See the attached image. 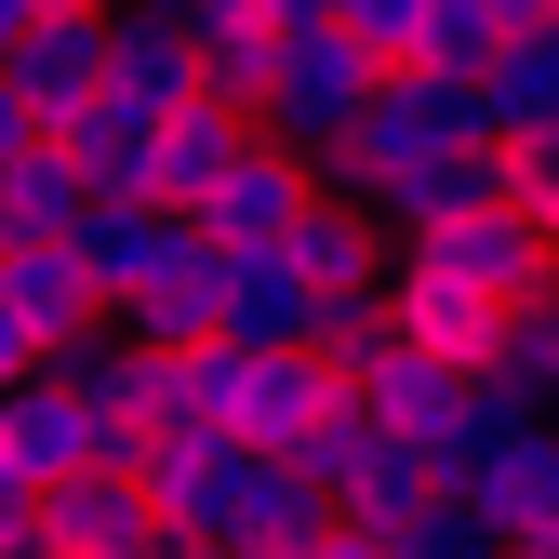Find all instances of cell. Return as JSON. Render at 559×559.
I'll return each mask as SVG.
<instances>
[{
  "label": "cell",
  "mask_w": 559,
  "mask_h": 559,
  "mask_svg": "<svg viewBox=\"0 0 559 559\" xmlns=\"http://www.w3.org/2000/svg\"><path fill=\"white\" fill-rule=\"evenodd\" d=\"M453 147H493V133H479V81H440V67H400V81L373 94V120H360V133H346V147L320 160V187L373 214L386 187H413V174H427V160H453Z\"/></svg>",
  "instance_id": "6da1fadb"
},
{
  "label": "cell",
  "mask_w": 559,
  "mask_h": 559,
  "mask_svg": "<svg viewBox=\"0 0 559 559\" xmlns=\"http://www.w3.org/2000/svg\"><path fill=\"white\" fill-rule=\"evenodd\" d=\"M294 466L333 493V520H413L427 493H453L440 453H427V440H400V427H373V400H360V386H346V413H333V427H320Z\"/></svg>",
  "instance_id": "7a4b0ae2"
},
{
  "label": "cell",
  "mask_w": 559,
  "mask_h": 559,
  "mask_svg": "<svg viewBox=\"0 0 559 559\" xmlns=\"http://www.w3.org/2000/svg\"><path fill=\"white\" fill-rule=\"evenodd\" d=\"M373 94H386V67L346 40V27H307V40H280V94H266V133L280 147H307V160H333L346 133L373 120Z\"/></svg>",
  "instance_id": "3957f363"
},
{
  "label": "cell",
  "mask_w": 559,
  "mask_h": 559,
  "mask_svg": "<svg viewBox=\"0 0 559 559\" xmlns=\"http://www.w3.org/2000/svg\"><path fill=\"white\" fill-rule=\"evenodd\" d=\"M386 307H400V333L427 346V360H453V373H507V333H520V320H507L493 294H466L453 266H427L413 240H400V266H386Z\"/></svg>",
  "instance_id": "277c9868"
},
{
  "label": "cell",
  "mask_w": 559,
  "mask_h": 559,
  "mask_svg": "<svg viewBox=\"0 0 559 559\" xmlns=\"http://www.w3.org/2000/svg\"><path fill=\"white\" fill-rule=\"evenodd\" d=\"M27 546H40V559H133V546H174V533H160V507H147L133 466H81V479L40 493Z\"/></svg>",
  "instance_id": "5b68a950"
},
{
  "label": "cell",
  "mask_w": 559,
  "mask_h": 559,
  "mask_svg": "<svg viewBox=\"0 0 559 559\" xmlns=\"http://www.w3.org/2000/svg\"><path fill=\"white\" fill-rule=\"evenodd\" d=\"M413 253H427V266H453L466 294H493L507 320H520L533 294H559V240H546L533 214H507V200H493V214H453V227H427Z\"/></svg>",
  "instance_id": "8992f818"
},
{
  "label": "cell",
  "mask_w": 559,
  "mask_h": 559,
  "mask_svg": "<svg viewBox=\"0 0 559 559\" xmlns=\"http://www.w3.org/2000/svg\"><path fill=\"white\" fill-rule=\"evenodd\" d=\"M320 533H333V493H320L294 453H253V440H240V479H227L214 546H240V559H307Z\"/></svg>",
  "instance_id": "52a82bcc"
},
{
  "label": "cell",
  "mask_w": 559,
  "mask_h": 559,
  "mask_svg": "<svg viewBox=\"0 0 559 559\" xmlns=\"http://www.w3.org/2000/svg\"><path fill=\"white\" fill-rule=\"evenodd\" d=\"M320 200H333L320 160H307V147H280V133H253V160H240L214 200H200V240H294Z\"/></svg>",
  "instance_id": "ba28073f"
},
{
  "label": "cell",
  "mask_w": 559,
  "mask_h": 559,
  "mask_svg": "<svg viewBox=\"0 0 559 559\" xmlns=\"http://www.w3.org/2000/svg\"><path fill=\"white\" fill-rule=\"evenodd\" d=\"M0 453H14V466L40 479V493H53V479H81V466H120L107 413H94L81 386H67V373H40V386H14V400H0Z\"/></svg>",
  "instance_id": "9c48e42d"
},
{
  "label": "cell",
  "mask_w": 559,
  "mask_h": 559,
  "mask_svg": "<svg viewBox=\"0 0 559 559\" xmlns=\"http://www.w3.org/2000/svg\"><path fill=\"white\" fill-rule=\"evenodd\" d=\"M214 294H227L240 346H320V294L280 240H214Z\"/></svg>",
  "instance_id": "30bf717a"
},
{
  "label": "cell",
  "mask_w": 559,
  "mask_h": 559,
  "mask_svg": "<svg viewBox=\"0 0 559 559\" xmlns=\"http://www.w3.org/2000/svg\"><path fill=\"white\" fill-rule=\"evenodd\" d=\"M253 133H266V120H240V107H214V94H200V107H174V120H160V160H147V200L200 227V200H214V187L253 160Z\"/></svg>",
  "instance_id": "8fae6325"
},
{
  "label": "cell",
  "mask_w": 559,
  "mask_h": 559,
  "mask_svg": "<svg viewBox=\"0 0 559 559\" xmlns=\"http://www.w3.org/2000/svg\"><path fill=\"white\" fill-rule=\"evenodd\" d=\"M133 479H147V507L174 546H214L227 520V479H240V440H200V427H160L147 453H133Z\"/></svg>",
  "instance_id": "7c38bea8"
},
{
  "label": "cell",
  "mask_w": 559,
  "mask_h": 559,
  "mask_svg": "<svg viewBox=\"0 0 559 559\" xmlns=\"http://www.w3.org/2000/svg\"><path fill=\"white\" fill-rule=\"evenodd\" d=\"M0 307H14L53 360H81V333L107 320V294H94V266H81V240H27V253H0Z\"/></svg>",
  "instance_id": "4fadbf2b"
},
{
  "label": "cell",
  "mask_w": 559,
  "mask_h": 559,
  "mask_svg": "<svg viewBox=\"0 0 559 559\" xmlns=\"http://www.w3.org/2000/svg\"><path fill=\"white\" fill-rule=\"evenodd\" d=\"M120 333L133 346H160V360H174V346H200V333H227V294H214V240H174L147 280H133V294H120Z\"/></svg>",
  "instance_id": "5bb4252c"
},
{
  "label": "cell",
  "mask_w": 559,
  "mask_h": 559,
  "mask_svg": "<svg viewBox=\"0 0 559 559\" xmlns=\"http://www.w3.org/2000/svg\"><path fill=\"white\" fill-rule=\"evenodd\" d=\"M333 413H346V373L320 360V346H266V360H253V400H240V440L253 453H307Z\"/></svg>",
  "instance_id": "9a60e30c"
},
{
  "label": "cell",
  "mask_w": 559,
  "mask_h": 559,
  "mask_svg": "<svg viewBox=\"0 0 559 559\" xmlns=\"http://www.w3.org/2000/svg\"><path fill=\"white\" fill-rule=\"evenodd\" d=\"M107 94H120V107H147V120L200 107V27H160V14H107Z\"/></svg>",
  "instance_id": "2e32d148"
},
{
  "label": "cell",
  "mask_w": 559,
  "mask_h": 559,
  "mask_svg": "<svg viewBox=\"0 0 559 559\" xmlns=\"http://www.w3.org/2000/svg\"><path fill=\"white\" fill-rule=\"evenodd\" d=\"M67 386H81L94 413H107V440H120V466L147 453L160 427H174V386H160V346H81V360H53Z\"/></svg>",
  "instance_id": "e0dca14e"
},
{
  "label": "cell",
  "mask_w": 559,
  "mask_h": 559,
  "mask_svg": "<svg viewBox=\"0 0 559 559\" xmlns=\"http://www.w3.org/2000/svg\"><path fill=\"white\" fill-rule=\"evenodd\" d=\"M0 81H14L40 120L94 107V94H107V14H40V27H27V53L0 67Z\"/></svg>",
  "instance_id": "ac0fdd59"
},
{
  "label": "cell",
  "mask_w": 559,
  "mask_h": 559,
  "mask_svg": "<svg viewBox=\"0 0 559 559\" xmlns=\"http://www.w3.org/2000/svg\"><path fill=\"white\" fill-rule=\"evenodd\" d=\"M466 386H479V373H453V360H427V346H413V333H400L386 360L360 373V400H373V427H400V440H427V453L453 440V413H466Z\"/></svg>",
  "instance_id": "d6986e66"
},
{
  "label": "cell",
  "mask_w": 559,
  "mask_h": 559,
  "mask_svg": "<svg viewBox=\"0 0 559 559\" xmlns=\"http://www.w3.org/2000/svg\"><path fill=\"white\" fill-rule=\"evenodd\" d=\"M466 493L493 507V533H507L520 559H559V440H546V427H533L520 453H493V466L466 479Z\"/></svg>",
  "instance_id": "ffe728a7"
},
{
  "label": "cell",
  "mask_w": 559,
  "mask_h": 559,
  "mask_svg": "<svg viewBox=\"0 0 559 559\" xmlns=\"http://www.w3.org/2000/svg\"><path fill=\"white\" fill-rule=\"evenodd\" d=\"M53 147L94 174V200H147V160H160V120L147 107H120V94H94V107H67L53 120Z\"/></svg>",
  "instance_id": "44dd1931"
},
{
  "label": "cell",
  "mask_w": 559,
  "mask_h": 559,
  "mask_svg": "<svg viewBox=\"0 0 559 559\" xmlns=\"http://www.w3.org/2000/svg\"><path fill=\"white\" fill-rule=\"evenodd\" d=\"M253 360H266V346H240V333H200V346H174V360H160V386H174V427H200V440H240Z\"/></svg>",
  "instance_id": "7402d4cb"
},
{
  "label": "cell",
  "mask_w": 559,
  "mask_h": 559,
  "mask_svg": "<svg viewBox=\"0 0 559 559\" xmlns=\"http://www.w3.org/2000/svg\"><path fill=\"white\" fill-rule=\"evenodd\" d=\"M94 214V174L67 160V147H27L14 174H0V253H27V240H81Z\"/></svg>",
  "instance_id": "603a6c76"
},
{
  "label": "cell",
  "mask_w": 559,
  "mask_h": 559,
  "mask_svg": "<svg viewBox=\"0 0 559 559\" xmlns=\"http://www.w3.org/2000/svg\"><path fill=\"white\" fill-rule=\"evenodd\" d=\"M174 240H187V214H160V200H94V214H81V266H94L107 320H120V294H133Z\"/></svg>",
  "instance_id": "cb8c5ba5"
},
{
  "label": "cell",
  "mask_w": 559,
  "mask_h": 559,
  "mask_svg": "<svg viewBox=\"0 0 559 559\" xmlns=\"http://www.w3.org/2000/svg\"><path fill=\"white\" fill-rule=\"evenodd\" d=\"M200 94L240 107V120H266V94H280V27L240 14V0H214V14H200Z\"/></svg>",
  "instance_id": "d4e9b609"
},
{
  "label": "cell",
  "mask_w": 559,
  "mask_h": 559,
  "mask_svg": "<svg viewBox=\"0 0 559 559\" xmlns=\"http://www.w3.org/2000/svg\"><path fill=\"white\" fill-rule=\"evenodd\" d=\"M479 133H493V147L559 133V27H533V40H507L493 67H479Z\"/></svg>",
  "instance_id": "484cf974"
},
{
  "label": "cell",
  "mask_w": 559,
  "mask_h": 559,
  "mask_svg": "<svg viewBox=\"0 0 559 559\" xmlns=\"http://www.w3.org/2000/svg\"><path fill=\"white\" fill-rule=\"evenodd\" d=\"M533 427H546V386H520V373H479V386H466V413H453V440H440V479L466 493V479L493 466V453H520Z\"/></svg>",
  "instance_id": "4316f807"
},
{
  "label": "cell",
  "mask_w": 559,
  "mask_h": 559,
  "mask_svg": "<svg viewBox=\"0 0 559 559\" xmlns=\"http://www.w3.org/2000/svg\"><path fill=\"white\" fill-rule=\"evenodd\" d=\"M280 253L307 266V294H320V307H346V294H373V280H386V266H373V214H360V200H320V214L280 240Z\"/></svg>",
  "instance_id": "83f0119b"
},
{
  "label": "cell",
  "mask_w": 559,
  "mask_h": 559,
  "mask_svg": "<svg viewBox=\"0 0 559 559\" xmlns=\"http://www.w3.org/2000/svg\"><path fill=\"white\" fill-rule=\"evenodd\" d=\"M386 559H520V546L493 533V507H479V493H427L413 520H386Z\"/></svg>",
  "instance_id": "f1b7e54d"
},
{
  "label": "cell",
  "mask_w": 559,
  "mask_h": 559,
  "mask_svg": "<svg viewBox=\"0 0 559 559\" xmlns=\"http://www.w3.org/2000/svg\"><path fill=\"white\" fill-rule=\"evenodd\" d=\"M333 27H346V40H360L386 81H400V67H427V40H440V0H333Z\"/></svg>",
  "instance_id": "f546056e"
},
{
  "label": "cell",
  "mask_w": 559,
  "mask_h": 559,
  "mask_svg": "<svg viewBox=\"0 0 559 559\" xmlns=\"http://www.w3.org/2000/svg\"><path fill=\"white\" fill-rule=\"evenodd\" d=\"M507 214H533L559 240V133H520V147H507Z\"/></svg>",
  "instance_id": "4dcf8cb0"
},
{
  "label": "cell",
  "mask_w": 559,
  "mask_h": 559,
  "mask_svg": "<svg viewBox=\"0 0 559 559\" xmlns=\"http://www.w3.org/2000/svg\"><path fill=\"white\" fill-rule=\"evenodd\" d=\"M507 373L559 400V294H533V307H520V333H507Z\"/></svg>",
  "instance_id": "1f68e13d"
},
{
  "label": "cell",
  "mask_w": 559,
  "mask_h": 559,
  "mask_svg": "<svg viewBox=\"0 0 559 559\" xmlns=\"http://www.w3.org/2000/svg\"><path fill=\"white\" fill-rule=\"evenodd\" d=\"M40 373H53V346H40L14 307H0V400H14V386H40Z\"/></svg>",
  "instance_id": "d6a6232c"
},
{
  "label": "cell",
  "mask_w": 559,
  "mask_h": 559,
  "mask_svg": "<svg viewBox=\"0 0 559 559\" xmlns=\"http://www.w3.org/2000/svg\"><path fill=\"white\" fill-rule=\"evenodd\" d=\"M27 147H53V120H40V107H27V94H14V81H0V174H14V160H27Z\"/></svg>",
  "instance_id": "836d02e7"
},
{
  "label": "cell",
  "mask_w": 559,
  "mask_h": 559,
  "mask_svg": "<svg viewBox=\"0 0 559 559\" xmlns=\"http://www.w3.org/2000/svg\"><path fill=\"white\" fill-rule=\"evenodd\" d=\"M307 559H386V520H333V533H320Z\"/></svg>",
  "instance_id": "e575fe53"
},
{
  "label": "cell",
  "mask_w": 559,
  "mask_h": 559,
  "mask_svg": "<svg viewBox=\"0 0 559 559\" xmlns=\"http://www.w3.org/2000/svg\"><path fill=\"white\" fill-rule=\"evenodd\" d=\"M240 14H266L280 40H307V27H333V0H240Z\"/></svg>",
  "instance_id": "d590c367"
},
{
  "label": "cell",
  "mask_w": 559,
  "mask_h": 559,
  "mask_svg": "<svg viewBox=\"0 0 559 559\" xmlns=\"http://www.w3.org/2000/svg\"><path fill=\"white\" fill-rule=\"evenodd\" d=\"M107 14H160V27H200L214 0H107Z\"/></svg>",
  "instance_id": "8d00e7d4"
},
{
  "label": "cell",
  "mask_w": 559,
  "mask_h": 559,
  "mask_svg": "<svg viewBox=\"0 0 559 559\" xmlns=\"http://www.w3.org/2000/svg\"><path fill=\"white\" fill-rule=\"evenodd\" d=\"M27 27H40V0H0V67L27 53Z\"/></svg>",
  "instance_id": "74e56055"
},
{
  "label": "cell",
  "mask_w": 559,
  "mask_h": 559,
  "mask_svg": "<svg viewBox=\"0 0 559 559\" xmlns=\"http://www.w3.org/2000/svg\"><path fill=\"white\" fill-rule=\"evenodd\" d=\"M40 14H107V0H40Z\"/></svg>",
  "instance_id": "f35d334b"
},
{
  "label": "cell",
  "mask_w": 559,
  "mask_h": 559,
  "mask_svg": "<svg viewBox=\"0 0 559 559\" xmlns=\"http://www.w3.org/2000/svg\"><path fill=\"white\" fill-rule=\"evenodd\" d=\"M174 559H240V546H174Z\"/></svg>",
  "instance_id": "ab89813d"
},
{
  "label": "cell",
  "mask_w": 559,
  "mask_h": 559,
  "mask_svg": "<svg viewBox=\"0 0 559 559\" xmlns=\"http://www.w3.org/2000/svg\"><path fill=\"white\" fill-rule=\"evenodd\" d=\"M546 440H559V400H546Z\"/></svg>",
  "instance_id": "60d3db41"
}]
</instances>
